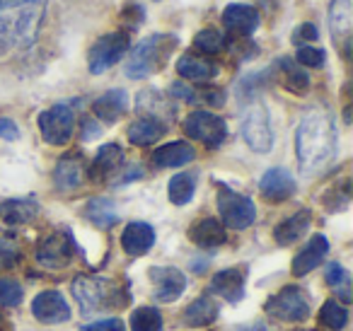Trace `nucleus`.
I'll use <instances>...</instances> for the list:
<instances>
[{"label": "nucleus", "mask_w": 353, "mask_h": 331, "mask_svg": "<svg viewBox=\"0 0 353 331\" xmlns=\"http://www.w3.org/2000/svg\"><path fill=\"white\" fill-rule=\"evenodd\" d=\"M295 155L303 174H319L336 155V123L324 109H312L295 128Z\"/></svg>", "instance_id": "1"}, {"label": "nucleus", "mask_w": 353, "mask_h": 331, "mask_svg": "<svg viewBox=\"0 0 353 331\" xmlns=\"http://www.w3.org/2000/svg\"><path fill=\"white\" fill-rule=\"evenodd\" d=\"M46 15V0H25L15 12H0V49H30Z\"/></svg>", "instance_id": "2"}, {"label": "nucleus", "mask_w": 353, "mask_h": 331, "mask_svg": "<svg viewBox=\"0 0 353 331\" xmlns=\"http://www.w3.org/2000/svg\"><path fill=\"white\" fill-rule=\"evenodd\" d=\"M176 44H179V39H176L174 34H165V32H162V34L145 37V39L131 51V56H128V63H126V68H123L126 70V78L145 80V78H150V75H155L157 70L165 68L170 56L174 54Z\"/></svg>", "instance_id": "3"}, {"label": "nucleus", "mask_w": 353, "mask_h": 331, "mask_svg": "<svg viewBox=\"0 0 353 331\" xmlns=\"http://www.w3.org/2000/svg\"><path fill=\"white\" fill-rule=\"evenodd\" d=\"M73 295L85 314L99 310H117L128 302V295L119 283L99 276H78L73 281Z\"/></svg>", "instance_id": "4"}, {"label": "nucleus", "mask_w": 353, "mask_h": 331, "mask_svg": "<svg viewBox=\"0 0 353 331\" xmlns=\"http://www.w3.org/2000/svg\"><path fill=\"white\" fill-rule=\"evenodd\" d=\"M216 203H218L223 228L245 230L256 220V208H254V203H252V199L237 194V191H232L230 186H225V184H218Z\"/></svg>", "instance_id": "5"}, {"label": "nucleus", "mask_w": 353, "mask_h": 331, "mask_svg": "<svg viewBox=\"0 0 353 331\" xmlns=\"http://www.w3.org/2000/svg\"><path fill=\"white\" fill-rule=\"evenodd\" d=\"M242 138L259 155H266L274 148V131H271L269 109L261 102H254L247 109L245 119H242Z\"/></svg>", "instance_id": "6"}, {"label": "nucleus", "mask_w": 353, "mask_h": 331, "mask_svg": "<svg viewBox=\"0 0 353 331\" xmlns=\"http://www.w3.org/2000/svg\"><path fill=\"white\" fill-rule=\"evenodd\" d=\"M128 51V34L126 32H112V34H104L102 39H97L90 49L88 66L92 75H102L109 68L119 63L123 59V54Z\"/></svg>", "instance_id": "7"}, {"label": "nucleus", "mask_w": 353, "mask_h": 331, "mask_svg": "<svg viewBox=\"0 0 353 331\" xmlns=\"http://www.w3.org/2000/svg\"><path fill=\"white\" fill-rule=\"evenodd\" d=\"M39 131L49 146H65L73 138L75 114L68 104H56L39 114Z\"/></svg>", "instance_id": "8"}, {"label": "nucleus", "mask_w": 353, "mask_h": 331, "mask_svg": "<svg viewBox=\"0 0 353 331\" xmlns=\"http://www.w3.org/2000/svg\"><path fill=\"white\" fill-rule=\"evenodd\" d=\"M184 131H187L189 138L203 143L206 148L223 146V141H225V136H228L225 121H223L221 117H216V114L203 112V109L189 114L187 121H184Z\"/></svg>", "instance_id": "9"}, {"label": "nucleus", "mask_w": 353, "mask_h": 331, "mask_svg": "<svg viewBox=\"0 0 353 331\" xmlns=\"http://www.w3.org/2000/svg\"><path fill=\"white\" fill-rule=\"evenodd\" d=\"M266 312L281 321H305L310 317V302L300 288L288 285L266 302Z\"/></svg>", "instance_id": "10"}, {"label": "nucleus", "mask_w": 353, "mask_h": 331, "mask_svg": "<svg viewBox=\"0 0 353 331\" xmlns=\"http://www.w3.org/2000/svg\"><path fill=\"white\" fill-rule=\"evenodd\" d=\"M75 254V244L68 232H54L44 237L37 247V261L46 268H63Z\"/></svg>", "instance_id": "11"}, {"label": "nucleus", "mask_w": 353, "mask_h": 331, "mask_svg": "<svg viewBox=\"0 0 353 331\" xmlns=\"http://www.w3.org/2000/svg\"><path fill=\"white\" fill-rule=\"evenodd\" d=\"M85 177H88V165L80 152H68L56 162L54 170V184L59 191H75L83 186Z\"/></svg>", "instance_id": "12"}, {"label": "nucleus", "mask_w": 353, "mask_h": 331, "mask_svg": "<svg viewBox=\"0 0 353 331\" xmlns=\"http://www.w3.org/2000/svg\"><path fill=\"white\" fill-rule=\"evenodd\" d=\"M150 281L155 288V297L160 302H174L187 288V276L174 266L150 268Z\"/></svg>", "instance_id": "13"}, {"label": "nucleus", "mask_w": 353, "mask_h": 331, "mask_svg": "<svg viewBox=\"0 0 353 331\" xmlns=\"http://www.w3.org/2000/svg\"><path fill=\"white\" fill-rule=\"evenodd\" d=\"M32 314L44 324H61L70 319V307L63 300V295L56 290H44L32 302Z\"/></svg>", "instance_id": "14"}, {"label": "nucleus", "mask_w": 353, "mask_h": 331, "mask_svg": "<svg viewBox=\"0 0 353 331\" xmlns=\"http://www.w3.org/2000/svg\"><path fill=\"white\" fill-rule=\"evenodd\" d=\"M295 189H298V186H295L293 174H290L288 170H283V167H271L259 181L261 196H264L266 201H271V203L288 201L290 196L295 194Z\"/></svg>", "instance_id": "15"}, {"label": "nucleus", "mask_w": 353, "mask_h": 331, "mask_svg": "<svg viewBox=\"0 0 353 331\" xmlns=\"http://www.w3.org/2000/svg\"><path fill=\"white\" fill-rule=\"evenodd\" d=\"M329 30H332V39L348 51L351 44V32H353V6L351 0H332L329 6Z\"/></svg>", "instance_id": "16"}, {"label": "nucleus", "mask_w": 353, "mask_h": 331, "mask_svg": "<svg viewBox=\"0 0 353 331\" xmlns=\"http://www.w3.org/2000/svg\"><path fill=\"white\" fill-rule=\"evenodd\" d=\"M136 107H138V114H143V119H152V121H157V123L172 121V119H174V114H176L174 104H172L165 94H160L157 90H152V88L138 92Z\"/></svg>", "instance_id": "17"}, {"label": "nucleus", "mask_w": 353, "mask_h": 331, "mask_svg": "<svg viewBox=\"0 0 353 331\" xmlns=\"http://www.w3.org/2000/svg\"><path fill=\"white\" fill-rule=\"evenodd\" d=\"M223 25L232 32V34L250 37L252 32L259 27V12L256 8L247 6V3H230L223 10Z\"/></svg>", "instance_id": "18"}, {"label": "nucleus", "mask_w": 353, "mask_h": 331, "mask_svg": "<svg viewBox=\"0 0 353 331\" xmlns=\"http://www.w3.org/2000/svg\"><path fill=\"white\" fill-rule=\"evenodd\" d=\"M208 292L228 302H240L245 297V276H242L240 268H225V271L213 276Z\"/></svg>", "instance_id": "19"}, {"label": "nucleus", "mask_w": 353, "mask_h": 331, "mask_svg": "<svg viewBox=\"0 0 353 331\" xmlns=\"http://www.w3.org/2000/svg\"><path fill=\"white\" fill-rule=\"evenodd\" d=\"M121 244L126 254L141 257V254H145L148 249L155 244V230L148 223H128L126 228H123Z\"/></svg>", "instance_id": "20"}, {"label": "nucleus", "mask_w": 353, "mask_h": 331, "mask_svg": "<svg viewBox=\"0 0 353 331\" xmlns=\"http://www.w3.org/2000/svg\"><path fill=\"white\" fill-rule=\"evenodd\" d=\"M327 252H329L327 237L314 234V237L307 242V247L293 259V276H307L310 271H314V266H319V263L324 261Z\"/></svg>", "instance_id": "21"}, {"label": "nucleus", "mask_w": 353, "mask_h": 331, "mask_svg": "<svg viewBox=\"0 0 353 331\" xmlns=\"http://www.w3.org/2000/svg\"><path fill=\"white\" fill-rule=\"evenodd\" d=\"M196 157L194 148L184 141H174L167 143V146H160L155 152H152V162L162 170H172V167H184Z\"/></svg>", "instance_id": "22"}, {"label": "nucleus", "mask_w": 353, "mask_h": 331, "mask_svg": "<svg viewBox=\"0 0 353 331\" xmlns=\"http://www.w3.org/2000/svg\"><path fill=\"white\" fill-rule=\"evenodd\" d=\"M94 114H97V119H102L104 123H114L119 121V119L126 114L128 109V94L126 90H109V92H104L102 97L94 99L92 104Z\"/></svg>", "instance_id": "23"}, {"label": "nucleus", "mask_w": 353, "mask_h": 331, "mask_svg": "<svg viewBox=\"0 0 353 331\" xmlns=\"http://www.w3.org/2000/svg\"><path fill=\"white\" fill-rule=\"evenodd\" d=\"M176 73L192 80V83H208V80H213L218 75V66L203 59V56L184 54L182 59L176 61Z\"/></svg>", "instance_id": "24"}, {"label": "nucleus", "mask_w": 353, "mask_h": 331, "mask_svg": "<svg viewBox=\"0 0 353 331\" xmlns=\"http://www.w3.org/2000/svg\"><path fill=\"white\" fill-rule=\"evenodd\" d=\"M310 220H312V213H310L307 208L298 210V213H293L290 218H285L283 223L276 225V230H274L276 244H281V247H288V244L298 242V239L307 232Z\"/></svg>", "instance_id": "25"}, {"label": "nucleus", "mask_w": 353, "mask_h": 331, "mask_svg": "<svg viewBox=\"0 0 353 331\" xmlns=\"http://www.w3.org/2000/svg\"><path fill=\"white\" fill-rule=\"evenodd\" d=\"M189 237H192V242L199 244V247L216 249L225 242L228 234H225V228H223V223L218 218H203V220H199V223L192 225Z\"/></svg>", "instance_id": "26"}, {"label": "nucleus", "mask_w": 353, "mask_h": 331, "mask_svg": "<svg viewBox=\"0 0 353 331\" xmlns=\"http://www.w3.org/2000/svg\"><path fill=\"white\" fill-rule=\"evenodd\" d=\"M39 203L34 199H8L0 203V220L6 225H25L37 218Z\"/></svg>", "instance_id": "27"}, {"label": "nucleus", "mask_w": 353, "mask_h": 331, "mask_svg": "<svg viewBox=\"0 0 353 331\" xmlns=\"http://www.w3.org/2000/svg\"><path fill=\"white\" fill-rule=\"evenodd\" d=\"M123 165V150L117 143H107V146L99 148L97 157H94L92 167H90V177L92 179H107L114 172H119Z\"/></svg>", "instance_id": "28"}, {"label": "nucleus", "mask_w": 353, "mask_h": 331, "mask_svg": "<svg viewBox=\"0 0 353 331\" xmlns=\"http://www.w3.org/2000/svg\"><path fill=\"white\" fill-rule=\"evenodd\" d=\"M85 218H88L94 228L109 230L112 225H117L119 213H117V205H114L112 201L97 196V199H90L88 205H85Z\"/></svg>", "instance_id": "29"}, {"label": "nucleus", "mask_w": 353, "mask_h": 331, "mask_svg": "<svg viewBox=\"0 0 353 331\" xmlns=\"http://www.w3.org/2000/svg\"><path fill=\"white\" fill-rule=\"evenodd\" d=\"M276 70H279L281 75V83H283L285 90H290V92H307L310 88V75L303 70V66H298L295 61L290 59H281L279 63H276Z\"/></svg>", "instance_id": "30"}, {"label": "nucleus", "mask_w": 353, "mask_h": 331, "mask_svg": "<svg viewBox=\"0 0 353 331\" xmlns=\"http://www.w3.org/2000/svg\"><path fill=\"white\" fill-rule=\"evenodd\" d=\"M162 136H165V126L152 121V119H138L128 126V141L133 146H152Z\"/></svg>", "instance_id": "31"}, {"label": "nucleus", "mask_w": 353, "mask_h": 331, "mask_svg": "<svg viewBox=\"0 0 353 331\" xmlns=\"http://www.w3.org/2000/svg\"><path fill=\"white\" fill-rule=\"evenodd\" d=\"M194 191H196V177L192 172L174 174L170 179V186H167V194H170V201L174 205H187L194 199Z\"/></svg>", "instance_id": "32"}, {"label": "nucleus", "mask_w": 353, "mask_h": 331, "mask_svg": "<svg viewBox=\"0 0 353 331\" xmlns=\"http://www.w3.org/2000/svg\"><path fill=\"white\" fill-rule=\"evenodd\" d=\"M216 317H218V305L211 297H199L184 312V321L189 326H208L216 321Z\"/></svg>", "instance_id": "33"}, {"label": "nucleus", "mask_w": 353, "mask_h": 331, "mask_svg": "<svg viewBox=\"0 0 353 331\" xmlns=\"http://www.w3.org/2000/svg\"><path fill=\"white\" fill-rule=\"evenodd\" d=\"M324 276H327V283L339 292V297H341L343 302L353 300V295H351V276H348V271L341 266V263H329L327 271H324Z\"/></svg>", "instance_id": "34"}, {"label": "nucleus", "mask_w": 353, "mask_h": 331, "mask_svg": "<svg viewBox=\"0 0 353 331\" xmlns=\"http://www.w3.org/2000/svg\"><path fill=\"white\" fill-rule=\"evenodd\" d=\"M319 319H322L324 326H329L332 331H341L343 326L348 324V312L341 302L329 300L322 305V312H319Z\"/></svg>", "instance_id": "35"}, {"label": "nucleus", "mask_w": 353, "mask_h": 331, "mask_svg": "<svg viewBox=\"0 0 353 331\" xmlns=\"http://www.w3.org/2000/svg\"><path fill=\"white\" fill-rule=\"evenodd\" d=\"M133 331H162V317L155 307H138L131 314Z\"/></svg>", "instance_id": "36"}, {"label": "nucleus", "mask_w": 353, "mask_h": 331, "mask_svg": "<svg viewBox=\"0 0 353 331\" xmlns=\"http://www.w3.org/2000/svg\"><path fill=\"white\" fill-rule=\"evenodd\" d=\"M194 46H196L201 54H218V51L225 49V37H223V32L218 30H201L196 37H194Z\"/></svg>", "instance_id": "37"}, {"label": "nucleus", "mask_w": 353, "mask_h": 331, "mask_svg": "<svg viewBox=\"0 0 353 331\" xmlns=\"http://www.w3.org/2000/svg\"><path fill=\"white\" fill-rule=\"evenodd\" d=\"M22 285L12 278H3L0 281V305L3 307H15L22 302Z\"/></svg>", "instance_id": "38"}, {"label": "nucleus", "mask_w": 353, "mask_h": 331, "mask_svg": "<svg viewBox=\"0 0 353 331\" xmlns=\"http://www.w3.org/2000/svg\"><path fill=\"white\" fill-rule=\"evenodd\" d=\"M298 66H307V68H322V66H324V51L303 44L298 49Z\"/></svg>", "instance_id": "39"}, {"label": "nucleus", "mask_w": 353, "mask_h": 331, "mask_svg": "<svg viewBox=\"0 0 353 331\" xmlns=\"http://www.w3.org/2000/svg\"><path fill=\"white\" fill-rule=\"evenodd\" d=\"M317 37H319V32H317V27H314L312 22H303V25L293 32V41H295V44H300V46H303L305 41H317Z\"/></svg>", "instance_id": "40"}, {"label": "nucleus", "mask_w": 353, "mask_h": 331, "mask_svg": "<svg viewBox=\"0 0 353 331\" xmlns=\"http://www.w3.org/2000/svg\"><path fill=\"white\" fill-rule=\"evenodd\" d=\"M17 257H20V249L12 239H3L0 242V263H6V266H12L17 263Z\"/></svg>", "instance_id": "41"}, {"label": "nucleus", "mask_w": 353, "mask_h": 331, "mask_svg": "<svg viewBox=\"0 0 353 331\" xmlns=\"http://www.w3.org/2000/svg\"><path fill=\"white\" fill-rule=\"evenodd\" d=\"M121 20L128 25V30H136V27L143 25V20H145V10H143L141 6H128L126 10L121 12Z\"/></svg>", "instance_id": "42"}, {"label": "nucleus", "mask_w": 353, "mask_h": 331, "mask_svg": "<svg viewBox=\"0 0 353 331\" xmlns=\"http://www.w3.org/2000/svg\"><path fill=\"white\" fill-rule=\"evenodd\" d=\"M83 331H126L121 319L112 317V319H102V321H94V324L83 326Z\"/></svg>", "instance_id": "43"}, {"label": "nucleus", "mask_w": 353, "mask_h": 331, "mask_svg": "<svg viewBox=\"0 0 353 331\" xmlns=\"http://www.w3.org/2000/svg\"><path fill=\"white\" fill-rule=\"evenodd\" d=\"M170 94H172V97H176V99H182V102H196V90L189 88V85H184V83L172 85Z\"/></svg>", "instance_id": "44"}, {"label": "nucleus", "mask_w": 353, "mask_h": 331, "mask_svg": "<svg viewBox=\"0 0 353 331\" xmlns=\"http://www.w3.org/2000/svg\"><path fill=\"white\" fill-rule=\"evenodd\" d=\"M0 138L3 141H17L20 138V128H17V123L12 119L0 117Z\"/></svg>", "instance_id": "45"}, {"label": "nucleus", "mask_w": 353, "mask_h": 331, "mask_svg": "<svg viewBox=\"0 0 353 331\" xmlns=\"http://www.w3.org/2000/svg\"><path fill=\"white\" fill-rule=\"evenodd\" d=\"M235 331H271L264 321H250V324H240Z\"/></svg>", "instance_id": "46"}, {"label": "nucleus", "mask_w": 353, "mask_h": 331, "mask_svg": "<svg viewBox=\"0 0 353 331\" xmlns=\"http://www.w3.org/2000/svg\"><path fill=\"white\" fill-rule=\"evenodd\" d=\"M85 128H88V131L83 133V141H90V138H94L97 133H102V128H99L94 121H85Z\"/></svg>", "instance_id": "47"}, {"label": "nucleus", "mask_w": 353, "mask_h": 331, "mask_svg": "<svg viewBox=\"0 0 353 331\" xmlns=\"http://www.w3.org/2000/svg\"><path fill=\"white\" fill-rule=\"evenodd\" d=\"M25 0H0V12L3 10H12V8H20Z\"/></svg>", "instance_id": "48"}]
</instances>
